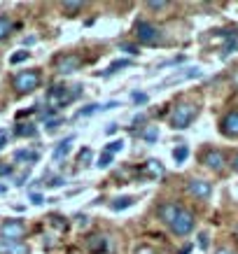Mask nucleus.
I'll return each mask as SVG.
<instances>
[{"mask_svg":"<svg viewBox=\"0 0 238 254\" xmlns=\"http://www.w3.org/2000/svg\"><path fill=\"white\" fill-rule=\"evenodd\" d=\"M31 203L33 205H42V203H45V196H42V193H31Z\"/></svg>","mask_w":238,"mask_h":254,"instance_id":"obj_34","label":"nucleus"},{"mask_svg":"<svg viewBox=\"0 0 238 254\" xmlns=\"http://www.w3.org/2000/svg\"><path fill=\"white\" fill-rule=\"evenodd\" d=\"M73 142H75V135H68V138H63L61 142H59V147L54 149V161H61L63 156L70 152V147H73Z\"/></svg>","mask_w":238,"mask_h":254,"instance_id":"obj_14","label":"nucleus"},{"mask_svg":"<svg viewBox=\"0 0 238 254\" xmlns=\"http://www.w3.org/2000/svg\"><path fill=\"white\" fill-rule=\"evenodd\" d=\"M136 254H154L152 247H147V245H140L138 250H136Z\"/></svg>","mask_w":238,"mask_h":254,"instance_id":"obj_38","label":"nucleus"},{"mask_svg":"<svg viewBox=\"0 0 238 254\" xmlns=\"http://www.w3.org/2000/svg\"><path fill=\"white\" fill-rule=\"evenodd\" d=\"M117 128H119L117 124H110L108 128H105V133H108V135H112V133H117Z\"/></svg>","mask_w":238,"mask_h":254,"instance_id":"obj_39","label":"nucleus"},{"mask_svg":"<svg viewBox=\"0 0 238 254\" xmlns=\"http://www.w3.org/2000/svg\"><path fill=\"white\" fill-rule=\"evenodd\" d=\"M194 224H196L194 212L180 208V212H177V217H175V222L170 224V229H173V233H177V236H187V233L194 231Z\"/></svg>","mask_w":238,"mask_h":254,"instance_id":"obj_5","label":"nucleus"},{"mask_svg":"<svg viewBox=\"0 0 238 254\" xmlns=\"http://www.w3.org/2000/svg\"><path fill=\"white\" fill-rule=\"evenodd\" d=\"M56 65V72H61V75H70V72H75L79 65H82V56H77V54H63L59 56L54 61Z\"/></svg>","mask_w":238,"mask_h":254,"instance_id":"obj_7","label":"nucleus"},{"mask_svg":"<svg viewBox=\"0 0 238 254\" xmlns=\"http://www.w3.org/2000/svg\"><path fill=\"white\" fill-rule=\"evenodd\" d=\"M217 254H236L231 247H222V250H217Z\"/></svg>","mask_w":238,"mask_h":254,"instance_id":"obj_41","label":"nucleus"},{"mask_svg":"<svg viewBox=\"0 0 238 254\" xmlns=\"http://www.w3.org/2000/svg\"><path fill=\"white\" fill-rule=\"evenodd\" d=\"M187 191L192 193L194 198L206 200L208 196L213 193V185H210V182H206V180H192V182L187 185Z\"/></svg>","mask_w":238,"mask_h":254,"instance_id":"obj_12","label":"nucleus"},{"mask_svg":"<svg viewBox=\"0 0 238 254\" xmlns=\"http://www.w3.org/2000/svg\"><path fill=\"white\" fill-rule=\"evenodd\" d=\"M189 252H192V245H187L184 250H180V254H189Z\"/></svg>","mask_w":238,"mask_h":254,"instance_id":"obj_44","label":"nucleus"},{"mask_svg":"<svg viewBox=\"0 0 238 254\" xmlns=\"http://www.w3.org/2000/svg\"><path fill=\"white\" fill-rule=\"evenodd\" d=\"M143 140H145V142H157V140H159V131H157L154 126H150V128H145V133H143Z\"/></svg>","mask_w":238,"mask_h":254,"instance_id":"obj_25","label":"nucleus"},{"mask_svg":"<svg viewBox=\"0 0 238 254\" xmlns=\"http://www.w3.org/2000/svg\"><path fill=\"white\" fill-rule=\"evenodd\" d=\"M5 142H7V135H5V133H2V135H0V149H2V147H5Z\"/></svg>","mask_w":238,"mask_h":254,"instance_id":"obj_42","label":"nucleus"},{"mask_svg":"<svg viewBox=\"0 0 238 254\" xmlns=\"http://www.w3.org/2000/svg\"><path fill=\"white\" fill-rule=\"evenodd\" d=\"M196 117H199V108H196L194 103H180V105H175L173 112H170L168 124H170V128L182 131L187 126H192Z\"/></svg>","mask_w":238,"mask_h":254,"instance_id":"obj_1","label":"nucleus"},{"mask_svg":"<svg viewBox=\"0 0 238 254\" xmlns=\"http://www.w3.org/2000/svg\"><path fill=\"white\" fill-rule=\"evenodd\" d=\"M14 133H16V138H33V135L38 133V128H35L33 124H19L14 128Z\"/></svg>","mask_w":238,"mask_h":254,"instance_id":"obj_17","label":"nucleus"},{"mask_svg":"<svg viewBox=\"0 0 238 254\" xmlns=\"http://www.w3.org/2000/svg\"><path fill=\"white\" fill-rule=\"evenodd\" d=\"M115 161V154H110V152H103L98 159V168H108L110 163Z\"/></svg>","mask_w":238,"mask_h":254,"instance_id":"obj_26","label":"nucleus"},{"mask_svg":"<svg viewBox=\"0 0 238 254\" xmlns=\"http://www.w3.org/2000/svg\"><path fill=\"white\" fill-rule=\"evenodd\" d=\"M12 28H14V23H12V19L9 16H0V40H5L12 33Z\"/></svg>","mask_w":238,"mask_h":254,"instance_id":"obj_18","label":"nucleus"},{"mask_svg":"<svg viewBox=\"0 0 238 254\" xmlns=\"http://www.w3.org/2000/svg\"><path fill=\"white\" fill-rule=\"evenodd\" d=\"M28 59H31V54L21 49V52H16V54L9 56V63H12V65H16V63H23V61H28Z\"/></svg>","mask_w":238,"mask_h":254,"instance_id":"obj_23","label":"nucleus"},{"mask_svg":"<svg viewBox=\"0 0 238 254\" xmlns=\"http://www.w3.org/2000/svg\"><path fill=\"white\" fill-rule=\"evenodd\" d=\"M40 154L38 152H33V149H16L14 152V161L19 163H28V161H38Z\"/></svg>","mask_w":238,"mask_h":254,"instance_id":"obj_16","label":"nucleus"},{"mask_svg":"<svg viewBox=\"0 0 238 254\" xmlns=\"http://www.w3.org/2000/svg\"><path fill=\"white\" fill-rule=\"evenodd\" d=\"M145 173L150 177H161L163 175V166L159 159H150V161H145Z\"/></svg>","mask_w":238,"mask_h":254,"instance_id":"obj_15","label":"nucleus"},{"mask_svg":"<svg viewBox=\"0 0 238 254\" xmlns=\"http://www.w3.org/2000/svg\"><path fill=\"white\" fill-rule=\"evenodd\" d=\"M133 33H136V38H138V42H143V45H150V47H157L161 45V31L154 26V23L150 21H136V26H133Z\"/></svg>","mask_w":238,"mask_h":254,"instance_id":"obj_3","label":"nucleus"},{"mask_svg":"<svg viewBox=\"0 0 238 254\" xmlns=\"http://www.w3.org/2000/svg\"><path fill=\"white\" fill-rule=\"evenodd\" d=\"M187 156H189V149H187V145H180L173 149V159H175V163H184L187 161Z\"/></svg>","mask_w":238,"mask_h":254,"instance_id":"obj_22","label":"nucleus"},{"mask_svg":"<svg viewBox=\"0 0 238 254\" xmlns=\"http://www.w3.org/2000/svg\"><path fill=\"white\" fill-rule=\"evenodd\" d=\"M129 65H131L129 59H117V61L110 63V68L105 70L103 75H112V72H117V70H122V68H129Z\"/></svg>","mask_w":238,"mask_h":254,"instance_id":"obj_19","label":"nucleus"},{"mask_svg":"<svg viewBox=\"0 0 238 254\" xmlns=\"http://www.w3.org/2000/svg\"><path fill=\"white\" fill-rule=\"evenodd\" d=\"M12 173V166H0V175H9Z\"/></svg>","mask_w":238,"mask_h":254,"instance_id":"obj_40","label":"nucleus"},{"mask_svg":"<svg viewBox=\"0 0 238 254\" xmlns=\"http://www.w3.org/2000/svg\"><path fill=\"white\" fill-rule=\"evenodd\" d=\"M89 250L93 254H112L115 252V245H112V240L108 236H103V233H96L89 238Z\"/></svg>","mask_w":238,"mask_h":254,"instance_id":"obj_9","label":"nucleus"},{"mask_svg":"<svg viewBox=\"0 0 238 254\" xmlns=\"http://www.w3.org/2000/svg\"><path fill=\"white\" fill-rule=\"evenodd\" d=\"M0 236L5 240H12V243H19V240L26 236V226L19 219H9V222L0 224Z\"/></svg>","mask_w":238,"mask_h":254,"instance_id":"obj_6","label":"nucleus"},{"mask_svg":"<svg viewBox=\"0 0 238 254\" xmlns=\"http://www.w3.org/2000/svg\"><path fill=\"white\" fill-rule=\"evenodd\" d=\"M201 163L208 166L210 170H222L224 163H227V156H224V152H220V149H206V152L201 154Z\"/></svg>","mask_w":238,"mask_h":254,"instance_id":"obj_8","label":"nucleus"},{"mask_svg":"<svg viewBox=\"0 0 238 254\" xmlns=\"http://www.w3.org/2000/svg\"><path fill=\"white\" fill-rule=\"evenodd\" d=\"M12 252V240L0 238V254H9Z\"/></svg>","mask_w":238,"mask_h":254,"instance_id":"obj_30","label":"nucleus"},{"mask_svg":"<svg viewBox=\"0 0 238 254\" xmlns=\"http://www.w3.org/2000/svg\"><path fill=\"white\" fill-rule=\"evenodd\" d=\"M147 7L150 9H163V7H168V2H147Z\"/></svg>","mask_w":238,"mask_h":254,"instance_id":"obj_37","label":"nucleus"},{"mask_svg":"<svg viewBox=\"0 0 238 254\" xmlns=\"http://www.w3.org/2000/svg\"><path fill=\"white\" fill-rule=\"evenodd\" d=\"M220 131L224 135H229V138H238V110H231V112L224 115L222 124H220Z\"/></svg>","mask_w":238,"mask_h":254,"instance_id":"obj_11","label":"nucleus"},{"mask_svg":"<svg viewBox=\"0 0 238 254\" xmlns=\"http://www.w3.org/2000/svg\"><path fill=\"white\" fill-rule=\"evenodd\" d=\"M177 212H180V208H177V205H173V203H161V205H159V219H161V222H166V224L175 222Z\"/></svg>","mask_w":238,"mask_h":254,"instance_id":"obj_13","label":"nucleus"},{"mask_svg":"<svg viewBox=\"0 0 238 254\" xmlns=\"http://www.w3.org/2000/svg\"><path fill=\"white\" fill-rule=\"evenodd\" d=\"M203 77V70L201 68H187V70H182V72H177V75H173V77H166L159 84V89H163V86H170V84H177V82H187V79H201Z\"/></svg>","mask_w":238,"mask_h":254,"instance_id":"obj_10","label":"nucleus"},{"mask_svg":"<svg viewBox=\"0 0 238 254\" xmlns=\"http://www.w3.org/2000/svg\"><path fill=\"white\" fill-rule=\"evenodd\" d=\"M91 149H89V147H84V149H82V152H79V154H77V163H82V166H89V161H91Z\"/></svg>","mask_w":238,"mask_h":254,"instance_id":"obj_24","label":"nucleus"},{"mask_svg":"<svg viewBox=\"0 0 238 254\" xmlns=\"http://www.w3.org/2000/svg\"><path fill=\"white\" fill-rule=\"evenodd\" d=\"M122 149H124V142H122V140H115L112 145H108V149H105V152H110V154H117V152H122Z\"/></svg>","mask_w":238,"mask_h":254,"instance_id":"obj_28","label":"nucleus"},{"mask_svg":"<svg viewBox=\"0 0 238 254\" xmlns=\"http://www.w3.org/2000/svg\"><path fill=\"white\" fill-rule=\"evenodd\" d=\"M131 100H133V103H145L147 93H133V96H131Z\"/></svg>","mask_w":238,"mask_h":254,"instance_id":"obj_36","label":"nucleus"},{"mask_svg":"<svg viewBox=\"0 0 238 254\" xmlns=\"http://www.w3.org/2000/svg\"><path fill=\"white\" fill-rule=\"evenodd\" d=\"M82 7H84L82 0H77V2H63V9H66V12H79Z\"/></svg>","mask_w":238,"mask_h":254,"instance_id":"obj_27","label":"nucleus"},{"mask_svg":"<svg viewBox=\"0 0 238 254\" xmlns=\"http://www.w3.org/2000/svg\"><path fill=\"white\" fill-rule=\"evenodd\" d=\"M40 72H35V70H23V72H19L14 77V89L16 93H31L35 91L40 86Z\"/></svg>","mask_w":238,"mask_h":254,"instance_id":"obj_4","label":"nucleus"},{"mask_svg":"<svg viewBox=\"0 0 238 254\" xmlns=\"http://www.w3.org/2000/svg\"><path fill=\"white\" fill-rule=\"evenodd\" d=\"M103 110V105H86V108H82V110H77L75 112V119H82V117H89V115H96V112H100Z\"/></svg>","mask_w":238,"mask_h":254,"instance_id":"obj_20","label":"nucleus"},{"mask_svg":"<svg viewBox=\"0 0 238 254\" xmlns=\"http://www.w3.org/2000/svg\"><path fill=\"white\" fill-rule=\"evenodd\" d=\"M208 245H210V240H208V233H201V236H199V247H201V250H208Z\"/></svg>","mask_w":238,"mask_h":254,"instance_id":"obj_35","label":"nucleus"},{"mask_svg":"<svg viewBox=\"0 0 238 254\" xmlns=\"http://www.w3.org/2000/svg\"><path fill=\"white\" fill-rule=\"evenodd\" d=\"M131 205H133V198H131V196H122V198H117L110 208L115 210V212H119V210H126V208H131Z\"/></svg>","mask_w":238,"mask_h":254,"instance_id":"obj_21","label":"nucleus"},{"mask_svg":"<svg viewBox=\"0 0 238 254\" xmlns=\"http://www.w3.org/2000/svg\"><path fill=\"white\" fill-rule=\"evenodd\" d=\"M63 122H66L63 117H56V119H49V122H47V131H54V128H59V126H61Z\"/></svg>","mask_w":238,"mask_h":254,"instance_id":"obj_29","label":"nucleus"},{"mask_svg":"<svg viewBox=\"0 0 238 254\" xmlns=\"http://www.w3.org/2000/svg\"><path fill=\"white\" fill-rule=\"evenodd\" d=\"M79 96H82V86H52V91L47 93V103L52 105V110H61Z\"/></svg>","mask_w":238,"mask_h":254,"instance_id":"obj_2","label":"nucleus"},{"mask_svg":"<svg viewBox=\"0 0 238 254\" xmlns=\"http://www.w3.org/2000/svg\"><path fill=\"white\" fill-rule=\"evenodd\" d=\"M122 52H126V54H131V56H138L140 54V49L136 45H122Z\"/></svg>","mask_w":238,"mask_h":254,"instance_id":"obj_32","label":"nucleus"},{"mask_svg":"<svg viewBox=\"0 0 238 254\" xmlns=\"http://www.w3.org/2000/svg\"><path fill=\"white\" fill-rule=\"evenodd\" d=\"M66 185V180H63L61 175H56V177H52L49 182H47V187H63Z\"/></svg>","mask_w":238,"mask_h":254,"instance_id":"obj_33","label":"nucleus"},{"mask_svg":"<svg viewBox=\"0 0 238 254\" xmlns=\"http://www.w3.org/2000/svg\"><path fill=\"white\" fill-rule=\"evenodd\" d=\"M28 177H31V170H23L21 175H19V177L14 180V185H16V187H23V185H26V180H28Z\"/></svg>","mask_w":238,"mask_h":254,"instance_id":"obj_31","label":"nucleus"},{"mask_svg":"<svg viewBox=\"0 0 238 254\" xmlns=\"http://www.w3.org/2000/svg\"><path fill=\"white\" fill-rule=\"evenodd\" d=\"M231 166H234V170H236V173H238V154L234 156V163H231Z\"/></svg>","mask_w":238,"mask_h":254,"instance_id":"obj_43","label":"nucleus"}]
</instances>
